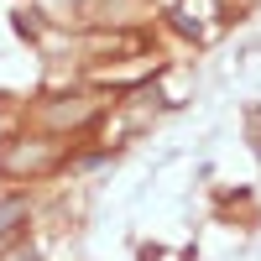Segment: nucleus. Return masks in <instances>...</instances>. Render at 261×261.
Listing matches in <instances>:
<instances>
[{
    "mask_svg": "<svg viewBox=\"0 0 261 261\" xmlns=\"http://www.w3.org/2000/svg\"><path fill=\"white\" fill-rule=\"evenodd\" d=\"M16 32H21V37H37V32H42L37 11H16Z\"/></svg>",
    "mask_w": 261,
    "mask_h": 261,
    "instance_id": "20e7f679",
    "label": "nucleus"
},
{
    "mask_svg": "<svg viewBox=\"0 0 261 261\" xmlns=\"http://www.w3.org/2000/svg\"><path fill=\"white\" fill-rule=\"evenodd\" d=\"M16 220H27V199H6L0 204V235H11Z\"/></svg>",
    "mask_w": 261,
    "mask_h": 261,
    "instance_id": "7ed1b4c3",
    "label": "nucleus"
},
{
    "mask_svg": "<svg viewBox=\"0 0 261 261\" xmlns=\"http://www.w3.org/2000/svg\"><path fill=\"white\" fill-rule=\"evenodd\" d=\"M94 115H99V99H89V94H53L42 105L47 125H89Z\"/></svg>",
    "mask_w": 261,
    "mask_h": 261,
    "instance_id": "f03ea898",
    "label": "nucleus"
},
{
    "mask_svg": "<svg viewBox=\"0 0 261 261\" xmlns=\"http://www.w3.org/2000/svg\"><path fill=\"white\" fill-rule=\"evenodd\" d=\"M63 167V141L47 136H6L0 141V178H42Z\"/></svg>",
    "mask_w": 261,
    "mask_h": 261,
    "instance_id": "f257e3e1",
    "label": "nucleus"
}]
</instances>
